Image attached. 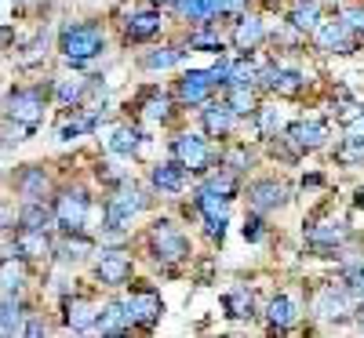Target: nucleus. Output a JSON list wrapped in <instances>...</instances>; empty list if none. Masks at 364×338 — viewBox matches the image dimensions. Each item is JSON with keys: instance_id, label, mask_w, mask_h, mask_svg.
I'll list each match as a JSON object with an SVG mask.
<instances>
[{"instance_id": "nucleus-1", "label": "nucleus", "mask_w": 364, "mask_h": 338, "mask_svg": "<svg viewBox=\"0 0 364 338\" xmlns=\"http://www.w3.org/2000/svg\"><path fill=\"white\" fill-rule=\"evenodd\" d=\"M102 48H106V37H102V29L95 22L66 26L63 37H58V51H63V58H66V62H73V66L91 62L95 55H102Z\"/></svg>"}, {"instance_id": "nucleus-2", "label": "nucleus", "mask_w": 364, "mask_h": 338, "mask_svg": "<svg viewBox=\"0 0 364 338\" xmlns=\"http://www.w3.org/2000/svg\"><path fill=\"white\" fill-rule=\"evenodd\" d=\"M4 109H8V120H15L22 131H33L44 116V91L41 87H15Z\"/></svg>"}, {"instance_id": "nucleus-3", "label": "nucleus", "mask_w": 364, "mask_h": 338, "mask_svg": "<svg viewBox=\"0 0 364 338\" xmlns=\"http://www.w3.org/2000/svg\"><path fill=\"white\" fill-rule=\"evenodd\" d=\"M149 248H154V255L161 262H182V258H190V240L182 236L171 222H154V229H149Z\"/></svg>"}, {"instance_id": "nucleus-4", "label": "nucleus", "mask_w": 364, "mask_h": 338, "mask_svg": "<svg viewBox=\"0 0 364 338\" xmlns=\"http://www.w3.org/2000/svg\"><path fill=\"white\" fill-rule=\"evenodd\" d=\"M139 211H142V197H139L135 190H120V193H113L109 204H106V222H102V229H109V233H124Z\"/></svg>"}, {"instance_id": "nucleus-5", "label": "nucleus", "mask_w": 364, "mask_h": 338, "mask_svg": "<svg viewBox=\"0 0 364 338\" xmlns=\"http://www.w3.org/2000/svg\"><path fill=\"white\" fill-rule=\"evenodd\" d=\"M226 200L230 197L208 190V186H200V193H197V207H200L204 222H208V236H215V240L226 236Z\"/></svg>"}, {"instance_id": "nucleus-6", "label": "nucleus", "mask_w": 364, "mask_h": 338, "mask_svg": "<svg viewBox=\"0 0 364 338\" xmlns=\"http://www.w3.org/2000/svg\"><path fill=\"white\" fill-rule=\"evenodd\" d=\"M87 219V197L80 190H66L63 197L55 200V222L63 226L66 233H77Z\"/></svg>"}, {"instance_id": "nucleus-7", "label": "nucleus", "mask_w": 364, "mask_h": 338, "mask_svg": "<svg viewBox=\"0 0 364 338\" xmlns=\"http://www.w3.org/2000/svg\"><path fill=\"white\" fill-rule=\"evenodd\" d=\"M124 305H128L132 324H142V327H154L161 320V313H164V302H161L157 291H135Z\"/></svg>"}, {"instance_id": "nucleus-8", "label": "nucleus", "mask_w": 364, "mask_h": 338, "mask_svg": "<svg viewBox=\"0 0 364 338\" xmlns=\"http://www.w3.org/2000/svg\"><path fill=\"white\" fill-rule=\"evenodd\" d=\"M95 276L109 288H120L132 276V258L124 251H102L99 255V266H95Z\"/></svg>"}, {"instance_id": "nucleus-9", "label": "nucleus", "mask_w": 364, "mask_h": 338, "mask_svg": "<svg viewBox=\"0 0 364 338\" xmlns=\"http://www.w3.org/2000/svg\"><path fill=\"white\" fill-rule=\"evenodd\" d=\"M314 37L324 51H350V26L346 18H324L314 26Z\"/></svg>"}, {"instance_id": "nucleus-10", "label": "nucleus", "mask_w": 364, "mask_h": 338, "mask_svg": "<svg viewBox=\"0 0 364 338\" xmlns=\"http://www.w3.org/2000/svg\"><path fill=\"white\" fill-rule=\"evenodd\" d=\"M175 157L182 160V168L204 171L208 160H211V153H208V142H204V138H197V135H178V138H175Z\"/></svg>"}, {"instance_id": "nucleus-11", "label": "nucleus", "mask_w": 364, "mask_h": 338, "mask_svg": "<svg viewBox=\"0 0 364 338\" xmlns=\"http://www.w3.org/2000/svg\"><path fill=\"white\" fill-rule=\"evenodd\" d=\"M211 87H215V80H211L208 70H193L178 80V99L182 102H190V106H200L208 95H211Z\"/></svg>"}, {"instance_id": "nucleus-12", "label": "nucleus", "mask_w": 364, "mask_h": 338, "mask_svg": "<svg viewBox=\"0 0 364 338\" xmlns=\"http://www.w3.org/2000/svg\"><path fill=\"white\" fill-rule=\"evenodd\" d=\"M317 317H324V320H346L350 317V288L346 291H339V288H324L321 295H317Z\"/></svg>"}, {"instance_id": "nucleus-13", "label": "nucleus", "mask_w": 364, "mask_h": 338, "mask_svg": "<svg viewBox=\"0 0 364 338\" xmlns=\"http://www.w3.org/2000/svg\"><path fill=\"white\" fill-rule=\"evenodd\" d=\"M15 251L22 258H48L51 255V240H48V229H18L15 236Z\"/></svg>"}, {"instance_id": "nucleus-14", "label": "nucleus", "mask_w": 364, "mask_h": 338, "mask_svg": "<svg viewBox=\"0 0 364 338\" xmlns=\"http://www.w3.org/2000/svg\"><path fill=\"white\" fill-rule=\"evenodd\" d=\"M288 138H291L295 149H317V146H324L328 128L321 124V120H299V124L288 128Z\"/></svg>"}, {"instance_id": "nucleus-15", "label": "nucleus", "mask_w": 364, "mask_h": 338, "mask_svg": "<svg viewBox=\"0 0 364 338\" xmlns=\"http://www.w3.org/2000/svg\"><path fill=\"white\" fill-rule=\"evenodd\" d=\"M132 324V317H128V305L124 302H109L106 310H99V317H95V324H91V331H102V334H120Z\"/></svg>"}, {"instance_id": "nucleus-16", "label": "nucleus", "mask_w": 364, "mask_h": 338, "mask_svg": "<svg viewBox=\"0 0 364 338\" xmlns=\"http://www.w3.org/2000/svg\"><path fill=\"white\" fill-rule=\"evenodd\" d=\"M15 190L26 197V200H44V193H48V175L41 171V168H22L18 175H15Z\"/></svg>"}, {"instance_id": "nucleus-17", "label": "nucleus", "mask_w": 364, "mask_h": 338, "mask_svg": "<svg viewBox=\"0 0 364 338\" xmlns=\"http://www.w3.org/2000/svg\"><path fill=\"white\" fill-rule=\"evenodd\" d=\"M248 200L255 211H273V207H281L284 204V186L281 182H255V186L248 190Z\"/></svg>"}, {"instance_id": "nucleus-18", "label": "nucleus", "mask_w": 364, "mask_h": 338, "mask_svg": "<svg viewBox=\"0 0 364 338\" xmlns=\"http://www.w3.org/2000/svg\"><path fill=\"white\" fill-rule=\"evenodd\" d=\"M149 178H154V186H157V190H164V193H178L182 186H186V168H182V160L157 164Z\"/></svg>"}, {"instance_id": "nucleus-19", "label": "nucleus", "mask_w": 364, "mask_h": 338, "mask_svg": "<svg viewBox=\"0 0 364 338\" xmlns=\"http://www.w3.org/2000/svg\"><path fill=\"white\" fill-rule=\"evenodd\" d=\"M350 236V229L343 222H317L306 229V240L317 244V248H339V244Z\"/></svg>"}, {"instance_id": "nucleus-20", "label": "nucleus", "mask_w": 364, "mask_h": 338, "mask_svg": "<svg viewBox=\"0 0 364 338\" xmlns=\"http://www.w3.org/2000/svg\"><path fill=\"white\" fill-rule=\"evenodd\" d=\"M18 222H22V229H51L55 211L44 200H26V207L18 211Z\"/></svg>"}, {"instance_id": "nucleus-21", "label": "nucleus", "mask_w": 364, "mask_h": 338, "mask_svg": "<svg viewBox=\"0 0 364 338\" xmlns=\"http://www.w3.org/2000/svg\"><path fill=\"white\" fill-rule=\"evenodd\" d=\"M259 80L266 87H273V91H281V95H295V91L302 87V73H295V70H273V66H266Z\"/></svg>"}, {"instance_id": "nucleus-22", "label": "nucleus", "mask_w": 364, "mask_h": 338, "mask_svg": "<svg viewBox=\"0 0 364 338\" xmlns=\"http://www.w3.org/2000/svg\"><path fill=\"white\" fill-rule=\"evenodd\" d=\"M233 109H230V102L226 106H211V109H204V131L211 135V138H223V135H230V128H233Z\"/></svg>"}, {"instance_id": "nucleus-23", "label": "nucleus", "mask_w": 364, "mask_h": 338, "mask_svg": "<svg viewBox=\"0 0 364 338\" xmlns=\"http://www.w3.org/2000/svg\"><path fill=\"white\" fill-rule=\"evenodd\" d=\"M95 317H99V310H95V305H91L87 298L66 302V324H70L73 331H87L91 324H95Z\"/></svg>"}, {"instance_id": "nucleus-24", "label": "nucleus", "mask_w": 364, "mask_h": 338, "mask_svg": "<svg viewBox=\"0 0 364 338\" xmlns=\"http://www.w3.org/2000/svg\"><path fill=\"white\" fill-rule=\"evenodd\" d=\"M295 317H299V313H295V298H291V295H277V298L269 302V327H273V331L291 327Z\"/></svg>"}, {"instance_id": "nucleus-25", "label": "nucleus", "mask_w": 364, "mask_h": 338, "mask_svg": "<svg viewBox=\"0 0 364 338\" xmlns=\"http://www.w3.org/2000/svg\"><path fill=\"white\" fill-rule=\"evenodd\" d=\"M161 29V15L157 11H139L128 18V40H149Z\"/></svg>"}, {"instance_id": "nucleus-26", "label": "nucleus", "mask_w": 364, "mask_h": 338, "mask_svg": "<svg viewBox=\"0 0 364 338\" xmlns=\"http://www.w3.org/2000/svg\"><path fill=\"white\" fill-rule=\"evenodd\" d=\"M252 295L245 291V288H233V291H226L223 295V310H226V317H233V320H248L252 317Z\"/></svg>"}, {"instance_id": "nucleus-27", "label": "nucleus", "mask_w": 364, "mask_h": 338, "mask_svg": "<svg viewBox=\"0 0 364 338\" xmlns=\"http://www.w3.org/2000/svg\"><path fill=\"white\" fill-rule=\"evenodd\" d=\"M175 8L182 18H193V22H204L211 15H219V0H175Z\"/></svg>"}, {"instance_id": "nucleus-28", "label": "nucleus", "mask_w": 364, "mask_h": 338, "mask_svg": "<svg viewBox=\"0 0 364 338\" xmlns=\"http://www.w3.org/2000/svg\"><path fill=\"white\" fill-rule=\"evenodd\" d=\"M259 40H262V22L259 18H240L237 22V33H233V44L240 51H252Z\"/></svg>"}, {"instance_id": "nucleus-29", "label": "nucleus", "mask_w": 364, "mask_h": 338, "mask_svg": "<svg viewBox=\"0 0 364 338\" xmlns=\"http://www.w3.org/2000/svg\"><path fill=\"white\" fill-rule=\"evenodd\" d=\"M26 284V266L18 258H0V291H18Z\"/></svg>"}, {"instance_id": "nucleus-30", "label": "nucleus", "mask_w": 364, "mask_h": 338, "mask_svg": "<svg viewBox=\"0 0 364 338\" xmlns=\"http://www.w3.org/2000/svg\"><path fill=\"white\" fill-rule=\"evenodd\" d=\"M22 305L15 302V298H8V302H0V334H18L22 331Z\"/></svg>"}, {"instance_id": "nucleus-31", "label": "nucleus", "mask_w": 364, "mask_h": 338, "mask_svg": "<svg viewBox=\"0 0 364 338\" xmlns=\"http://www.w3.org/2000/svg\"><path fill=\"white\" fill-rule=\"evenodd\" d=\"M295 29H314L317 22H321V15H317V0H299V4L291 8V18H288Z\"/></svg>"}, {"instance_id": "nucleus-32", "label": "nucleus", "mask_w": 364, "mask_h": 338, "mask_svg": "<svg viewBox=\"0 0 364 338\" xmlns=\"http://www.w3.org/2000/svg\"><path fill=\"white\" fill-rule=\"evenodd\" d=\"M230 109L233 113H259V106H255V95H252V87L248 84H233V91H230Z\"/></svg>"}, {"instance_id": "nucleus-33", "label": "nucleus", "mask_w": 364, "mask_h": 338, "mask_svg": "<svg viewBox=\"0 0 364 338\" xmlns=\"http://www.w3.org/2000/svg\"><path fill=\"white\" fill-rule=\"evenodd\" d=\"M109 149L117 153V157H128V153L139 149V131L135 128H117L113 138H109Z\"/></svg>"}, {"instance_id": "nucleus-34", "label": "nucleus", "mask_w": 364, "mask_h": 338, "mask_svg": "<svg viewBox=\"0 0 364 338\" xmlns=\"http://www.w3.org/2000/svg\"><path fill=\"white\" fill-rule=\"evenodd\" d=\"M99 124V113H84V116H77V120H70V124H63V131H58V138L63 142H73L77 135H84V131H91Z\"/></svg>"}, {"instance_id": "nucleus-35", "label": "nucleus", "mask_w": 364, "mask_h": 338, "mask_svg": "<svg viewBox=\"0 0 364 338\" xmlns=\"http://www.w3.org/2000/svg\"><path fill=\"white\" fill-rule=\"evenodd\" d=\"M84 255H91V240L80 236V229H77V233H70V236L63 240V258H66V262H77V258H84Z\"/></svg>"}, {"instance_id": "nucleus-36", "label": "nucleus", "mask_w": 364, "mask_h": 338, "mask_svg": "<svg viewBox=\"0 0 364 338\" xmlns=\"http://www.w3.org/2000/svg\"><path fill=\"white\" fill-rule=\"evenodd\" d=\"M182 58V51H175V48H161V51H154V55H146L142 58V66L146 70H168V66H175Z\"/></svg>"}, {"instance_id": "nucleus-37", "label": "nucleus", "mask_w": 364, "mask_h": 338, "mask_svg": "<svg viewBox=\"0 0 364 338\" xmlns=\"http://www.w3.org/2000/svg\"><path fill=\"white\" fill-rule=\"evenodd\" d=\"M55 95H58V102H63V106L80 102V95H84V80H58Z\"/></svg>"}, {"instance_id": "nucleus-38", "label": "nucleus", "mask_w": 364, "mask_h": 338, "mask_svg": "<svg viewBox=\"0 0 364 338\" xmlns=\"http://www.w3.org/2000/svg\"><path fill=\"white\" fill-rule=\"evenodd\" d=\"M336 157H339L343 164H364V146H360V142H353V138H346V142L339 146Z\"/></svg>"}, {"instance_id": "nucleus-39", "label": "nucleus", "mask_w": 364, "mask_h": 338, "mask_svg": "<svg viewBox=\"0 0 364 338\" xmlns=\"http://www.w3.org/2000/svg\"><path fill=\"white\" fill-rule=\"evenodd\" d=\"M190 48L193 51H223V40L215 33H193L190 37Z\"/></svg>"}, {"instance_id": "nucleus-40", "label": "nucleus", "mask_w": 364, "mask_h": 338, "mask_svg": "<svg viewBox=\"0 0 364 338\" xmlns=\"http://www.w3.org/2000/svg\"><path fill=\"white\" fill-rule=\"evenodd\" d=\"M204 186H208V190H215V193H223V197H230V193L237 190V182H233V175H211Z\"/></svg>"}, {"instance_id": "nucleus-41", "label": "nucleus", "mask_w": 364, "mask_h": 338, "mask_svg": "<svg viewBox=\"0 0 364 338\" xmlns=\"http://www.w3.org/2000/svg\"><path fill=\"white\" fill-rule=\"evenodd\" d=\"M350 295L364 302V266H353L350 269Z\"/></svg>"}, {"instance_id": "nucleus-42", "label": "nucleus", "mask_w": 364, "mask_h": 338, "mask_svg": "<svg viewBox=\"0 0 364 338\" xmlns=\"http://www.w3.org/2000/svg\"><path fill=\"white\" fill-rule=\"evenodd\" d=\"M146 116L149 120H164L168 116V99H149L146 102Z\"/></svg>"}, {"instance_id": "nucleus-43", "label": "nucleus", "mask_w": 364, "mask_h": 338, "mask_svg": "<svg viewBox=\"0 0 364 338\" xmlns=\"http://www.w3.org/2000/svg\"><path fill=\"white\" fill-rule=\"evenodd\" d=\"M343 18H346V26L353 29V33H364V8H350Z\"/></svg>"}, {"instance_id": "nucleus-44", "label": "nucleus", "mask_w": 364, "mask_h": 338, "mask_svg": "<svg viewBox=\"0 0 364 338\" xmlns=\"http://www.w3.org/2000/svg\"><path fill=\"white\" fill-rule=\"evenodd\" d=\"M259 124H262V135H273V131H277V113H273V109H259Z\"/></svg>"}, {"instance_id": "nucleus-45", "label": "nucleus", "mask_w": 364, "mask_h": 338, "mask_svg": "<svg viewBox=\"0 0 364 338\" xmlns=\"http://www.w3.org/2000/svg\"><path fill=\"white\" fill-rule=\"evenodd\" d=\"M245 240H252V244L262 240V222H259V219H248V222H245Z\"/></svg>"}, {"instance_id": "nucleus-46", "label": "nucleus", "mask_w": 364, "mask_h": 338, "mask_svg": "<svg viewBox=\"0 0 364 338\" xmlns=\"http://www.w3.org/2000/svg\"><path fill=\"white\" fill-rule=\"evenodd\" d=\"M230 70H233V62H219L215 70H208V73H211L215 84H230Z\"/></svg>"}, {"instance_id": "nucleus-47", "label": "nucleus", "mask_w": 364, "mask_h": 338, "mask_svg": "<svg viewBox=\"0 0 364 338\" xmlns=\"http://www.w3.org/2000/svg\"><path fill=\"white\" fill-rule=\"evenodd\" d=\"M245 11V0H219V15H240Z\"/></svg>"}, {"instance_id": "nucleus-48", "label": "nucleus", "mask_w": 364, "mask_h": 338, "mask_svg": "<svg viewBox=\"0 0 364 338\" xmlns=\"http://www.w3.org/2000/svg\"><path fill=\"white\" fill-rule=\"evenodd\" d=\"M22 331H26V334H44V324H41V320H29Z\"/></svg>"}, {"instance_id": "nucleus-49", "label": "nucleus", "mask_w": 364, "mask_h": 338, "mask_svg": "<svg viewBox=\"0 0 364 338\" xmlns=\"http://www.w3.org/2000/svg\"><path fill=\"white\" fill-rule=\"evenodd\" d=\"M357 324H360V327H364V305H360V313H357Z\"/></svg>"}, {"instance_id": "nucleus-50", "label": "nucleus", "mask_w": 364, "mask_h": 338, "mask_svg": "<svg viewBox=\"0 0 364 338\" xmlns=\"http://www.w3.org/2000/svg\"><path fill=\"white\" fill-rule=\"evenodd\" d=\"M357 204H360V207H364V190H360V193H357Z\"/></svg>"}]
</instances>
